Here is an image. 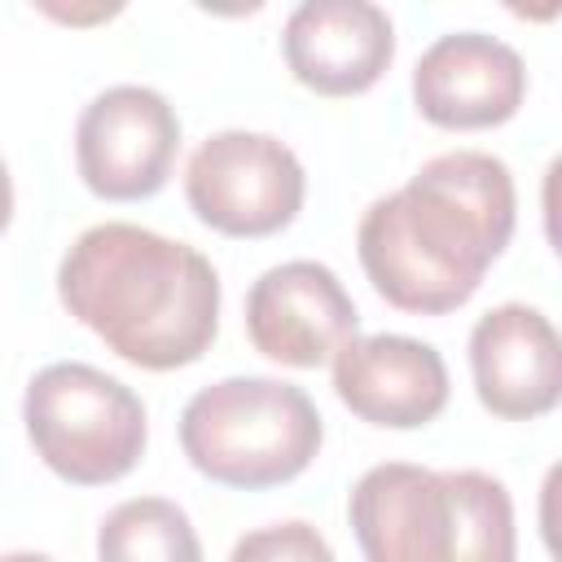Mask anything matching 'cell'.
<instances>
[{
  "instance_id": "cell-14",
  "label": "cell",
  "mask_w": 562,
  "mask_h": 562,
  "mask_svg": "<svg viewBox=\"0 0 562 562\" xmlns=\"http://www.w3.org/2000/svg\"><path fill=\"white\" fill-rule=\"evenodd\" d=\"M228 562H338V558L312 522L285 518V522H268V527L246 531L233 544Z\"/></svg>"
},
{
  "instance_id": "cell-15",
  "label": "cell",
  "mask_w": 562,
  "mask_h": 562,
  "mask_svg": "<svg viewBox=\"0 0 562 562\" xmlns=\"http://www.w3.org/2000/svg\"><path fill=\"white\" fill-rule=\"evenodd\" d=\"M9 220H13V180H9V167L0 158V233L9 228Z\"/></svg>"
},
{
  "instance_id": "cell-2",
  "label": "cell",
  "mask_w": 562,
  "mask_h": 562,
  "mask_svg": "<svg viewBox=\"0 0 562 562\" xmlns=\"http://www.w3.org/2000/svg\"><path fill=\"white\" fill-rule=\"evenodd\" d=\"M61 307L114 356L167 373L206 356L220 329V272L176 237L105 220L83 228L57 263Z\"/></svg>"
},
{
  "instance_id": "cell-16",
  "label": "cell",
  "mask_w": 562,
  "mask_h": 562,
  "mask_svg": "<svg viewBox=\"0 0 562 562\" xmlns=\"http://www.w3.org/2000/svg\"><path fill=\"white\" fill-rule=\"evenodd\" d=\"M0 562H53V558L35 553V549H13V553H0Z\"/></svg>"
},
{
  "instance_id": "cell-5",
  "label": "cell",
  "mask_w": 562,
  "mask_h": 562,
  "mask_svg": "<svg viewBox=\"0 0 562 562\" xmlns=\"http://www.w3.org/2000/svg\"><path fill=\"white\" fill-rule=\"evenodd\" d=\"M22 422L35 457L79 487L123 479L149 439L140 395L83 360L44 364L26 386Z\"/></svg>"
},
{
  "instance_id": "cell-11",
  "label": "cell",
  "mask_w": 562,
  "mask_h": 562,
  "mask_svg": "<svg viewBox=\"0 0 562 562\" xmlns=\"http://www.w3.org/2000/svg\"><path fill=\"white\" fill-rule=\"evenodd\" d=\"M479 404L501 422H531L562 400V342L553 321L527 303H501L470 329Z\"/></svg>"
},
{
  "instance_id": "cell-6",
  "label": "cell",
  "mask_w": 562,
  "mask_h": 562,
  "mask_svg": "<svg viewBox=\"0 0 562 562\" xmlns=\"http://www.w3.org/2000/svg\"><path fill=\"white\" fill-rule=\"evenodd\" d=\"M303 162L285 140L268 132H215L189 154L184 167L189 211L224 237L281 233L303 211Z\"/></svg>"
},
{
  "instance_id": "cell-7",
  "label": "cell",
  "mask_w": 562,
  "mask_h": 562,
  "mask_svg": "<svg viewBox=\"0 0 562 562\" xmlns=\"http://www.w3.org/2000/svg\"><path fill=\"white\" fill-rule=\"evenodd\" d=\"M180 149V119L158 88L114 83L97 92L75 123L79 180L105 202L154 198Z\"/></svg>"
},
{
  "instance_id": "cell-12",
  "label": "cell",
  "mask_w": 562,
  "mask_h": 562,
  "mask_svg": "<svg viewBox=\"0 0 562 562\" xmlns=\"http://www.w3.org/2000/svg\"><path fill=\"white\" fill-rule=\"evenodd\" d=\"M334 391L369 426L417 430L448 408V364L422 338L356 334L334 351Z\"/></svg>"
},
{
  "instance_id": "cell-9",
  "label": "cell",
  "mask_w": 562,
  "mask_h": 562,
  "mask_svg": "<svg viewBox=\"0 0 562 562\" xmlns=\"http://www.w3.org/2000/svg\"><path fill=\"white\" fill-rule=\"evenodd\" d=\"M527 97V66L514 44L483 31L439 35L413 66L417 114L448 132L501 127Z\"/></svg>"
},
{
  "instance_id": "cell-3",
  "label": "cell",
  "mask_w": 562,
  "mask_h": 562,
  "mask_svg": "<svg viewBox=\"0 0 562 562\" xmlns=\"http://www.w3.org/2000/svg\"><path fill=\"white\" fill-rule=\"evenodd\" d=\"M347 518L364 562H514L518 527L501 479L382 461L351 487Z\"/></svg>"
},
{
  "instance_id": "cell-8",
  "label": "cell",
  "mask_w": 562,
  "mask_h": 562,
  "mask_svg": "<svg viewBox=\"0 0 562 562\" xmlns=\"http://www.w3.org/2000/svg\"><path fill=\"white\" fill-rule=\"evenodd\" d=\"M360 329V312L351 294L342 290L338 272L316 259H285L246 294V334L259 356L290 364V369H316L334 360L342 342H351Z\"/></svg>"
},
{
  "instance_id": "cell-13",
  "label": "cell",
  "mask_w": 562,
  "mask_h": 562,
  "mask_svg": "<svg viewBox=\"0 0 562 562\" xmlns=\"http://www.w3.org/2000/svg\"><path fill=\"white\" fill-rule=\"evenodd\" d=\"M97 562H206L189 514L167 496L119 501L97 527Z\"/></svg>"
},
{
  "instance_id": "cell-10",
  "label": "cell",
  "mask_w": 562,
  "mask_h": 562,
  "mask_svg": "<svg viewBox=\"0 0 562 562\" xmlns=\"http://www.w3.org/2000/svg\"><path fill=\"white\" fill-rule=\"evenodd\" d=\"M281 53L303 88L356 97L395 61V22L373 0H303L285 18Z\"/></svg>"
},
{
  "instance_id": "cell-1",
  "label": "cell",
  "mask_w": 562,
  "mask_h": 562,
  "mask_svg": "<svg viewBox=\"0 0 562 562\" xmlns=\"http://www.w3.org/2000/svg\"><path fill=\"white\" fill-rule=\"evenodd\" d=\"M514 215L509 167L483 149H448L422 162L404 189L369 202L356 228L360 268L400 312H457L509 246Z\"/></svg>"
},
{
  "instance_id": "cell-4",
  "label": "cell",
  "mask_w": 562,
  "mask_h": 562,
  "mask_svg": "<svg viewBox=\"0 0 562 562\" xmlns=\"http://www.w3.org/2000/svg\"><path fill=\"white\" fill-rule=\"evenodd\" d=\"M325 426L312 395L281 378H224L202 386L180 413V448L198 474L224 487H277L299 479L321 452Z\"/></svg>"
}]
</instances>
